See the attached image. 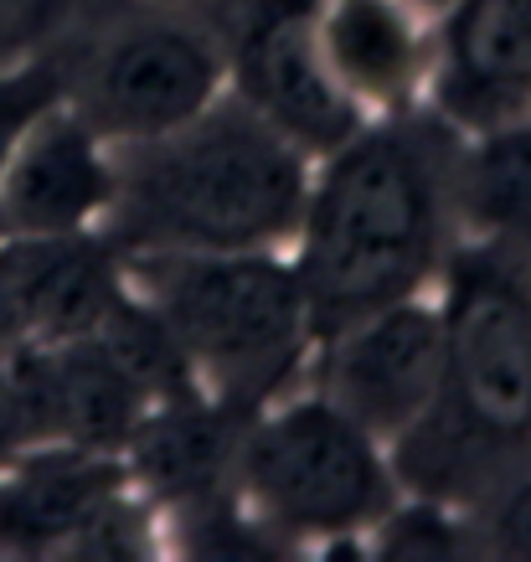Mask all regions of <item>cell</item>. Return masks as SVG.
<instances>
[{
  "label": "cell",
  "instance_id": "7c38bea8",
  "mask_svg": "<svg viewBox=\"0 0 531 562\" xmlns=\"http://www.w3.org/2000/svg\"><path fill=\"white\" fill-rule=\"evenodd\" d=\"M253 408L223 403V397H187V403H155L129 434V480L145 485L150 501L166 506H202L212 495L238 485L242 434L253 424Z\"/></svg>",
  "mask_w": 531,
  "mask_h": 562
},
{
  "label": "cell",
  "instance_id": "9c48e42d",
  "mask_svg": "<svg viewBox=\"0 0 531 562\" xmlns=\"http://www.w3.org/2000/svg\"><path fill=\"white\" fill-rule=\"evenodd\" d=\"M114 202V155L78 109H47L0 171V238L88 233Z\"/></svg>",
  "mask_w": 531,
  "mask_h": 562
},
{
  "label": "cell",
  "instance_id": "ba28073f",
  "mask_svg": "<svg viewBox=\"0 0 531 562\" xmlns=\"http://www.w3.org/2000/svg\"><path fill=\"white\" fill-rule=\"evenodd\" d=\"M320 361V397L393 443L444 397V321L418 294L346 325Z\"/></svg>",
  "mask_w": 531,
  "mask_h": 562
},
{
  "label": "cell",
  "instance_id": "3957f363",
  "mask_svg": "<svg viewBox=\"0 0 531 562\" xmlns=\"http://www.w3.org/2000/svg\"><path fill=\"white\" fill-rule=\"evenodd\" d=\"M150 300L187 346L202 387L238 408H263L309 346L294 263L269 248L238 254H135Z\"/></svg>",
  "mask_w": 531,
  "mask_h": 562
},
{
  "label": "cell",
  "instance_id": "8fae6325",
  "mask_svg": "<svg viewBox=\"0 0 531 562\" xmlns=\"http://www.w3.org/2000/svg\"><path fill=\"white\" fill-rule=\"evenodd\" d=\"M439 114L490 130L531 103V0H454L439 63Z\"/></svg>",
  "mask_w": 531,
  "mask_h": 562
},
{
  "label": "cell",
  "instance_id": "277c9868",
  "mask_svg": "<svg viewBox=\"0 0 531 562\" xmlns=\"http://www.w3.org/2000/svg\"><path fill=\"white\" fill-rule=\"evenodd\" d=\"M238 485L253 495V512L290 537H351L377 527L397 501L382 439L320 392L248 424Z\"/></svg>",
  "mask_w": 531,
  "mask_h": 562
},
{
  "label": "cell",
  "instance_id": "5b68a950",
  "mask_svg": "<svg viewBox=\"0 0 531 562\" xmlns=\"http://www.w3.org/2000/svg\"><path fill=\"white\" fill-rule=\"evenodd\" d=\"M444 403L490 449L531 439V284L490 248L449 263L444 294Z\"/></svg>",
  "mask_w": 531,
  "mask_h": 562
},
{
  "label": "cell",
  "instance_id": "ffe728a7",
  "mask_svg": "<svg viewBox=\"0 0 531 562\" xmlns=\"http://www.w3.org/2000/svg\"><path fill=\"white\" fill-rule=\"evenodd\" d=\"M490 547H496L500 558L531 562V475H516L511 485L496 491V506H490Z\"/></svg>",
  "mask_w": 531,
  "mask_h": 562
},
{
  "label": "cell",
  "instance_id": "44dd1931",
  "mask_svg": "<svg viewBox=\"0 0 531 562\" xmlns=\"http://www.w3.org/2000/svg\"><path fill=\"white\" fill-rule=\"evenodd\" d=\"M403 5H413V11H449L454 0H403Z\"/></svg>",
  "mask_w": 531,
  "mask_h": 562
},
{
  "label": "cell",
  "instance_id": "e0dca14e",
  "mask_svg": "<svg viewBox=\"0 0 531 562\" xmlns=\"http://www.w3.org/2000/svg\"><path fill=\"white\" fill-rule=\"evenodd\" d=\"M372 531L382 537L377 542L382 558H460L464 552V527L449 516L444 501H433V495H418L408 506L393 501L377 516Z\"/></svg>",
  "mask_w": 531,
  "mask_h": 562
},
{
  "label": "cell",
  "instance_id": "8992f818",
  "mask_svg": "<svg viewBox=\"0 0 531 562\" xmlns=\"http://www.w3.org/2000/svg\"><path fill=\"white\" fill-rule=\"evenodd\" d=\"M238 99L305 155H330L366 124L320 52V0H242L233 26Z\"/></svg>",
  "mask_w": 531,
  "mask_h": 562
},
{
  "label": "cell",
  "instance_id": "9a60e30c",
  "mask_svg": "<svg viewBox=\"0 0 531 562\" xmlns=\"http://www.w3.org/2000/svg\"><path fill=\"white\" fill-rule=\"evenodd\" d=\"M454 212L481 238V248L500 254L521 273H531V120H500L481 130V139L454 160Z\"/></svg>",
  "mask_w": 531,
  "mask_h": 562
},
{
  "label": "cell",
  "instance_id": "52a82bcc",
  "mask_svg": "<svg viewBox=\"0 0 531 562\" xmlns=\"http://www.w3.org/2000/svg\"><path fill=\"white\" fill-rule=\"evenodd\" d=\"M223 99V57L191 26L150 21L114 36L88 68L78 114L103 145H139L171 135Z\"/></svg>",
  "mask_w": 531,
  "mask_h": 562
},
{
  "label": "cell",
  "instance_id": "d6986e66",
  "mask_svg": "<svg viewBox=\"0 0 531 562\" xmlns=\"http://www.w3.org/2000/svg\"><path fill=\"white\" fill-rule=\"evenodd\" d=\"M57 103H63V78H57L52 63H32V68L0 78V171L21 145V135Z\"/></svg>",
  "mask_w": 531,
  "mask_h": 562
},
{
  "label": "cell",
  "instance_id": "ac0fdd59",
  "mask_svg": "<svg viewBox=\"0 0 531 562\" xmlns=\"http://www.w3.org/2000/svg\"><path fill=\"white\" fill-rule=\"evenodd\" d=\"M63 552L68 558H145L150 552V516L129 491L103 495L63 542Z\"/></svg>",
  "mask_w": 531,
  "mask_h": 562
},
{
  "label": "cell",
  "instance_id": "4fadbf2b",
  "mask_svg": "<svg viewBox=\"0 0 531 562\" xmlns=\"http://www.w3.org/2000/svg\"><path fill=\"white\" fill-rule=\"evenodd\" d=\"M124 485L129 470L99 449L36 443L0 470V552L11 558L63 552L78 521Z\"/></svg>",
  "mask_w": 531,
  "mask_h": 562
},
{
  "label": "cell",
  "instance_id": "2e32d148",
  "mask_svg": "<svg viewBox=\"0 0 531 562\" xmlns=\"http://www.w3.org/2000/svg\"><path fill=\"white\" fill-rule=\"evenodd\" d=\"M88 336L135 376L139 392L150 397V408L155 403H187V397L206 392L187 357V346L176 341V330L166 325V315L150 300H139V294L120 290V300L103 310V321Z\"/></svg>",
  "mask_w": 531,
  "mask_h": 562
},
{
  "label": "cell",
  "instance_id": "5bb4252c",
  "mask_svg": "<svg viewBox=\"0 0 531 562\" xmlns=\"http://www.w3.org/2000/svg\"><path fill=\"white\" fill-rule=\"evenodd\" d=\"M320 52L361 109H403L423 78V42L403 0H320Z\"/></svg>",
  "mask_w": 531,
  "mask_h": 562
},
{
  "label": "cell",
  "instance_id": "7a4b0ae2",
  "mask_svg": "<svg viewBox=\"0 0 531 562\" xmlns=\"http://www.w3.org/2000/svg\"><path fill=\"white\" fill-rule=\"evenodd\" d=\"M309 155L242 99L206 103L114 160L109 243L124 254H238L294 238Z\"/></svg>",
  "mask_w": 531,
  "mask_h": 562
},
{
  "label": "cell",
  "instance_id": "6da1fadb",
  "mask_svg": "<svg viewBox=\"0 0 531 562\" xmlns=\"http://www.w3.org/2000/svg\"><path fill=\"white\" fill-rule=\"evenodd\" d=\"M309 181L300 212L294 279L305 294L309 341H330L346 325L423 294L444 263L454 217L460 139L449 120L361 124Z\"/></svg>",
  "mask_w": 531,
  "mask_h": 562
},
{
  "label": "cell",
  "instance_id": "30bf717a",
  "mask_svg": "<svg viewBox=\"0 0 531 562\" xmlns=\"http://www.w3.org/2000/svg\"><path fill=\"white\" fill-rule=\"evenodd\" d=\"M124 273L114 243L88 233L0 243V351L26 341H72L120 300Z\"/></svg>",
  "mask_w": 531,
  "mask_h": 562
}]
</instances>
